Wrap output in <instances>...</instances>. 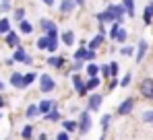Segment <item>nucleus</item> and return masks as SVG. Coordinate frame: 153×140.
Returning a JSON list of instances; mask_svg holds the SVG:
<instances>
[{
    "mask_svg": "<svg viewBox=\"0 0 153 140\" xmlns=\"http://www.w3.org/2000/svg\"><path fill=\"white\" fill-rule=\"evenodd\" d=\"M2 91H4V83L0 80V93H2Z\"/></svg>",
    "mask_w": 153,
    "mask_h": 140,
    "instance_id": "nucleus-51",
    "label": "nucleus"
},
{
    "mask_svg": "<svg viewBox=\"0 0 153 140\" xmlns=\"http://www.w3.org/2000/svg\"><path fill=\"white\" fill-rule=\"evenodd\" d=\"M19 33H23V35H31V33H33V25L29 23L27 19L19 21Z\"/></svg>",
    "mask_w": 153,
    "mask_h": 140,
    "instance_id": "nucleus-21",
    "label": "nucleus"
},
{
    "mask_svg": "<svg viewBox=\"0 0 153 140\" xmlns=\"http://www.w3.org/2000/svg\"><path fill=\"white\" fill-rule=\"evenodd\" d=\"M25 116L29 117V119H31V117H37V116H39V107H37V105H35V103H31V105H29V107H27Z\"/></svg>",
    "mask_w": 153,
    "mask_h": 140,
    "instance_id": "nucleus-28",
    "label": "nucleus"
},
{
    "mask_svg": "<svg viewBox=\"0 0 153 140\" xmlns=\"http://www.w3.org/2000/svg\"><path fill=\"white\" fill-rule=\"evenodd\" d=\"M46 64L52 66V68H56V70H62L66 66V58L64 56H58V54H50V58L46 60Z\"/></svg>",
    "mask_w": 153,
    "mask_h": 140,
    "instance_id": "nucleus-10",
    "label": "nucleus"
},
{
    "mask_svg": "<svg viewBox=\"0 0 153 140\" xmlns=\"http://www.w3.org/2000/svg\"><path fill=\"white\" fill-rule=\"evenodd\" d=\"M39 29H42L44 33H48L52 29H56V23H54L52 19H48V17H42V19H39Z\"/></svg>",
    "mask_w": 153,
    "mask_h": 140,
    "instance_id": "nucleus-17",
    "label": "nucleus"
},
{
    "mask_svg": "<svg viewBox=\"0 0 153 140\" xmlns=\"http://www.w3.org/2000/svg\"><path fill=\"white\" fill-rule=\"evenodd\" d=\"M71 80H73V87H75V91L79 97H85L87 91H85V74H81V72H71Z\"/></svg>",
    "mask_w": 153,
    "mask_h": 140,
    "instance_id": "nucleus-1",
    "label": "nucleus"
},
{
    "mask_svg": "<svg viewBox=\"0 0 153 140\" xmlns=\"http://www.w3.org/2000/svg\"><path fill=\"white\" fill-rule=\"evenodd\" d=\"M100 74H102V80L112 78V76H110V64H102V66H100Z\"/></svg>",
    "mask_w": 153,
    "mask_h": 140,
    "instance_id": "nucleus-32",
    "label": "nucleus"
},
{
    "mask_svg": "<svg viewBox=\"0 0 153 140\" xmlns=\"http://www.w3.org/2000/svg\"><path fill=\"white\" fill-rule=\"evenodd\" d=\"M76 2V6H85V2H87V0H75Z\"/></svg>",
    "mask_w": 153,
    "mask_h": 140,
    "instance_id": "nucleus-49",
    "label": "nucleus"
},
{
    "mask_svg": "<svg viewBox=\"0 0 153 140\" xmlns=\"http://www.w3.org/2000/svg\"><path fill=\"white\" fill-rule=\"evenodd\" d=\"M42 2H44L46 6H54V2H56V0H42Z\"/></svg>",
    "mask_w": 153,
    "mask_h": 140,
    "instance_id": "nucleus-47",
    "label": "nucleus"
},
{
    "mask_svg": "<svg viewBox=\"0 0 153 140\" xmlns=\"http://www.w3.org/2000/svg\"><path fill=\"white\" fill-rule=\"evenodd\" d=\"M48 46V35H42V37H37V41H35V47L37 49H46Z\"/></svg>",
    "mask_w": 153,
    "mask_h": 140,
    "instance_id": "nucleus-34",
    "label": "nucleus"
},
{
    "mask_svg": "<svg viewBox=\"0 0 153 140\" xmlns=\"http://www.w3.org/2000/svg\"><path fill=\"white\" fill-rule=\"evenodd\" d=\"M118 87V78H108V91H114Z\"/></svg>",
    "mask_w": 153,
    "mask_h": 140,
    "instance_id": "nucleus-42",
    "label": "nucleus"
},
{
    "mask_svg": "<svg viewBox=\"0 0 153 140\" xmlns=\"http://www.w3.org/2000/svg\"><path fill=\"white\" fill-rule=\"evenodd\" d=\"M76 130H79L81 134H87V132L91 130V116H89V111H83V113H81L79 122H76Z\"/></svg>",
    "mask_w": 153,
    "mask_h": 140,
    "instance_id": "nucleus-7",
    "label": "nucleus"
},
{
    "mask_svg": "<svg viewBox=\"0 0 153 140\" xmlns=\"http://www.w3.org/2000/svg\"><path fill=\"white\" fill-rule=\"evenodd\" d=\"M122 6H124V10H126V17H134V0H122L120 2Z\"/></svg>",
    "mask_w": 153,
    "mask_h": 140,
    "instance_id": "nucleus-23",
    "label": "nucleus"
},
{
    "mask_svg": "<svg viewBox=\"0 0 153 140\" xmlns=\"http://www.w3.org/2000/svg\"><path fill=\"white\" fill-rule=\"evenodd\" d=\"M44 117H46V119H50V122H58V119H60V111H58L56 107H52L48 113H44Z\"/></svg>",
    "mask_w": 153,
    "mask_h": 140,
    "instance_id": "nucleus-27",
    "label": "nucleus"
},
{
    "mask_svg": "<svg viewBox=\"0 0 153 140\" xmlns=\"http://www.w3.org/2000/svg\"><path fill=\"white\" fill-rule=\"evenodd\" d=\"M37 107H39V113L44 116V113H48L52 107H56V101H50V99H44V101H39L37 103Z\"/></svg>",
    "mask_w": 153,
    "mask_h": 140,
    "instance_id": "nucleus-19",
    "label": "nucleus"
},
{
    "mask_svg": "<svg viewBox=\"0 0 153 140\" xmlns=\"http://www.w3.org/2000/svg\"><path fill=\"white\" fill-rule=\"evenodd\" d=\"M143 23H145V25H151L153 23V0H151V2H147V6H145V10H143Z\"/></svg>",
    "mask_w": 153,
    "mask_h": 140,
    "instance_id": "nucleus-16",
    "label": "nucleus"
},
{
    "mask_svg": "<svg viewBox=\"0 0 153 140\" xmlns=\"http://www.w3.org/2000/svg\"><path fill=\"white\" fill-rule=\"evenodd\" d=\"M56 140H71V134H68V132H60V134L56 136Z\"/></svg>",
    "mask_w": 153,
    "mask_h": 140,
    "instance_id": "nucleus-45",
    "label": "nucleus"
},
{
    "mask_svg": "<svg viewBox=\"0 0 153 140\" xmlns=\"http://www.w3.org/2000/svg\"><path fill=\"white\" fill-rule=\"evenodd\" d=\"M75 41H76V37H75V31H64V33H60V43H64V46H75Z\"/></svg>",
    "mask_w": 153,
    "mask_h": 140,
    "instance_id": "nucleus-14",
    "label": "nucleus"
},
{
    "mask_svg": "<svg viewBox=\"0 0 153 140\" xmlns=\"http://www.w3.org/2000/svg\"><path fill=\"white\" fill-rule=\"evenodd\" d=\"M25 13H27V10H25V8H21V6H19V8H13V19L19 23V21L25 19Z\"/></svg>",
    "mask_w": 153,
    "mask_h": 140,
    "instance_id": "nucleus-29",
    "label": "nucleus"
},
{
    "mask_svg": "<svg viewBox=\"0 0 153 140\" xmlns=\"http://www.w3.org/2000/svg\"><path fill=\"white\" fill-rule=\"evenodd\" d=\"M35 76H37L35 72H27V74H23V89H25V87H29V85L35 80Z\"/></svg>",
    "mask_w": 153,
    "mask_h": 140,
    "instance_id": "nucleus-31",
    "label": "nucleus"
},
{
    "mask_svg": "<svg viewBox=\"0 0 153 140\" xmlns=\"http://www.w3.org/2000/svg\"><path fill=\"white\" fill-rule=\"evenodd\" d=\"M85 68V62L83 60H75V62H71V66H68V72H79V70Z\"/></svg>",
    "mask_w": 153,
    "mask_h": 140,
    "instance_id": "nucleus-30",
    "label": "nucleus"
},
{
    "mask_svg": "<svg viewBox=\"0 0 153 140\" xmlns=\"http://www.w3.org/2000/svg\"><path fill=\"white\" fill-rule=\"evenodd\" d=\"M13 10V2L10 0H0V13H8Z\"/></svg>",
    "mask_w": 153,
    "mask_h": 140,
    "instance_id": "nucleus-36",
    "label": "nucleus"
},
{
    "mask_svg": "<svg viewBox=\"0 0 153 140\" xmlns=\"http://www.w3.org/2000/svg\"><path fill=\"white\" fill-rule=\"evenodd\" d=\"M134 105H137V101L132 99V97H128V99H124L120 105H118V109H116V116H128L132 109H134Z\"/></svg>",
    "mask_w": 153,
    "mask_h": 140,
    "instance_id": "nucleus-9",
    "label": "nucleus"
},
{
    "mask_svg": "<svg viewBox=\"0 0 153 140\" xmlns=\"http://www.w3.org/2000/svg\"><path fill=\"white\" fill-rule=\"evenodd\" d=\"M110 122H112V116H110V113L102 116V130H103V134L108 132V128H110Z\"/></svg>",
    "mask_w": 153,
    "mask_h": 140,
    "instance_id": "nucleus-33",
    "label": "nucleus"
},
{
    "mask_svg": "<svg viewBox=\"0 0 153 140\" xmlns=\"http://www.w3.org/2000/svg\"><path fill=\"white\" fill-rule=\"evenodd\" d=\"M0 117H2V116H0Z\"/></svg>",
    "mask_w": 153,
    "mask_h": 140,
    "instance_id": "nucleus-53",
    "label": "nucleus"
},
{
    "mask_svg": "<svg viewBox=\"0 0 153 140\" xmlns=\"http://www.w3.org/2000/svg\"><path fill=\"white\" fill-rule=\"evenodd\" d=\"M4 64H6V66H13V64H15V60H13V58H6V60H4Z\"/></svg>",
    "mask_w": 153,
    "mask_h": 140,
    "instance_id": "nucleus-46",
    "label": "nucleus"
},
{
    "mask_svg": "<svg viewBox=\"0 0 153 140\" xmlns=\"http://www.w3.org/2000/svg\"><path fill=\"white\" fill-rule=\"evenodd\" d=\"M120 27H122V25L116 23V21L112 23V29H110V39H114V37H116V33H118V29H120Z\"/></svg>",
    "mask_w": 153,
    "mask_h": 140,
    "instance_id": "nucleus-41",
    "label": "nucleus"
},
{
    "mask_svg": "<svg viewBox=\"0 0 153 140\" xmlns=\"http://www.w3.org/2000/svg\"><path fill=\"white\" fill-rule=\"evenodd\" d=\"M120 54H122V56H132V54H134V47H130V46H124L122 49H120Z\"/></svg>",
    "mask_w": 153,
    "mask_h": 140,
    "instance_id": "nucleus-43",
    "label": "nucleus"
},
{
    "mask_svg": "<svg viewBox=\"0 0 153 140\" xmlns=\"http://www.w3.org/2000/svg\"><path fill=\"white\" fill-rule=\"evenodd\" d=\"M95 19H97L100 23H103V25H108V23L112 25V23H114V17L110 15V10H108V8L102 10V13H97V15H95Z\"/></svg>",
    "mask_w": 153,
    "mask_h": 140,
    "instance_id": "nucleus-18",
    "label": "nucleus"
},
{
    "mask_svg": "<svg viewBox=\"0 0 153 140\" xmlns=\"http://www.w3.org/2000/svg\"><path fill=\"white\" fill-rule=\"evenodd\" d=\"M0 37H2V35H0Z\"/></svg>",
    "mask_w": 153,
    "mask_h": 140,
    "instance_id": "nucleus-52",
    "label": "nucleus"
},
{
    "mask_svg": "<svg viewBox=\"0 0 153 140\" xmlns=\"http://www.w3.org/2000/svg\"><path fill=\"white\" fill-rule=\"evenodd\" d=\"M37 140H48V136H46V134H39V136H37Z\"/></svg>",
    "mask_w": 153,
    "mask_h": 140,
    "instance_id": "nucleus-50",
    "label": "nucleus"
},
{
    "mask_svg": "<svg viewBox=\"0 0 153 140\" xmlns=\"http://www.w3.org/2000/svg\"><path fill=\"white\" fill-rule=\"evenodd\" d=\"M4 105H6V101H4V97H2V93H0V109H2Z\"/></svg>",
    "mask_w": 153,
    "mask_h": 140,
    "instance_id": "nucleus-48",
    "label": "nucleus"
},
{
    "mask_svg": "<svg viewBox=\"0 0 153 140\" xmlns=\"http://www.w3.org/2000/svg\"><path fill=\"white\" fill-rule=\"evenodd\" d=\"M8 31H10V19L8 17H2L0 19V35L8 33Z\"/></svg>",
    "mask_w": 153,
    "mask_h": 140,
    "instance_id": "nucleus-25",
    "label": "nucleus"
},
{
    "mask_svg": "<svg viewBox=\"0 0 153 140\" xmlns=\"http://www.w3.org/2000/svg\"><path fill=\"white\" fill-rule=\"evenodd\" d=\"M108 10H110V15L114 17V21L116 23H124V17H126V10H124V6L122 4H110L108 6Z\"/></svg>",
    "mask_w": 153,
    "mask_h": 140,
    "instance_id": "nucleus-5",
    "label": "nucleus"
},
{
    "mask_svg": "<svg viewBox=\"0 0 153 140\" xmlns=\"http://www.w3.org/2000/svg\"><path fill=\"white\" fill-rule=\"evenodd\" d=\"M118 72H120L118 62H110V76H112V78H118Z\"/></svg>",
    "mask_w": 153,
    "mask_h": 140,
    "instance_id": "nucleus-35",
    "label": "nucleus"
},
{
    "mask_svg": "<svg viewBox=\"0 0 153 140\" xmlns=\"http://www.w3.org/2000/svg\"><path fill=\"white\" fill-rule=\"evenodd\" d=\"M85 52H87V46L79 47V49L75 52V58H73V60H83V58H85ZM83 62H85V60H83Z\"/></svg>",
    "mask_w": 153,
    "mask_h": 140,
    "instance_id": "nucleus-40",
    "label": "nucleus"
},
{
    "mask_svg": "<svg viewBox=\"0 0 153 140\" xmlns=\"http://www.w3.org/2000/svg\"><path fill=\"white\" fill-rule=\"evenodd\" d=\"M4 43H6L8 47H13V49H15V47L21 43V41H19V33H15L13 29H10L8 33H4Z\"/></svg>",
    "mask_w": 153,
    "mask_h": 140,
    "instance_id": "nucleus-12",
    "label": "nucleus"
},
{
    "mask_svg": "<svg viewBox=\"0 0 153 140\" xmlns=\"http://www.w3.org/2000/svg\"><path fill=\"white\" fill-rule=\"evenodd\" d=\"M95 58H97L95 49H89V47H87V52H85V58H83V60H85V62H93Z\"/></svg>",
    "mask_w": 153,
    "mask_h": 140,
    "instance_id": "nucleus-37",
    "label": "nucleus"
},
{
    "mask_svg": "<svg viewBox=\"0 0 153 140\" xmlns=\"http://www.w3.org/2000/svg\"><path fill=\"white\" fill-rule=\"evenodd\" d=\"M143 122L153 124V111H145V113H143Z\"/></svg>",
    "mask_w": 153,
    "mask_h": 140,
    "instance_id": "nucleus-44",
    "label": "nucleus"
},
{
    "mask_svg": "<svg viewBox=\"0 0 153 140\" xmlns=\"http://www.w3.org/2000/svg\"><path fill=\"white\" fill-rule=\"evenodd\" d=\"M76 8V2L75 0H62L60 2V15L62 17H66V15H73Z\"/></svg>",
    "mask_w": 153,
    "mask_h": 140,
    "instance_id": "nucleus-11",
    "label": "nucleus"
},
{
    "mask_svg": "<svg viewBox=\"0 0 153 140\" xmlns=\"http://www.w3.org/2000/svg\"><path fill=\"white\" fill-rule=\"evenodd\" d=\"M21 136H23L25 140H29L31 136H33V126H25V128H23V132H21Z\"/></svg>",
    "mask_w": 153,
    "mask_h": 140,
    "instance_id": "nucleus-39",
    "label": "nucleus"
},
{
    "mask_svg": "<svg viewBox=\"0 0 153 140\" xmlns=\"http://www.w3.org/2000/svg\"><path fill=\"white\" fill-rule=\"evenodd\" d=\"M103 103V95L102 93H91L87 97V111H100Z\"/></svg>",
    "mask_w": 153,
    "mask_h": 140,
    "instance_id": "nucleus-2",
    "label": "nucleus"
},
{
    "mask_svg": "<svg viewBox=\"0 0 153 140\" xmlns=\"http://www.w3.org/2000/svg\"><path fill=\"white\" fill-rule=\"evenodd\" d=\"M128 39V31L124 29V27H120L118 29V33H116V37H114V41H118V43H124Z\"/></svg>",
    "mask_w": 153,
    "mask_h": 140,
    "instance_id": "nucleus-24",
    "label": "nucleus"
},
{
    "mask_svg": "<svg viewBox=\"0 0 153 140\" xmlns=\"http://www.w3.org/2000/svg\"><path fill=\"white\" fill-rule=\"evenodd\" d=\"M13 60H15V62H23V64H29V66L33 64V58H31V56H29V54L25 52V47H23V46H17V47H15Z\"/></svg>",
    "mask_w": 153,
    "mask_h": 140,
    "instance_id": "nucleus-6",
    "label": "nucleus"
},
{
    "mask_svg": "<svg viewBox=\"0 0 153 140\" xmlns=\"http://www.w3.org/2000/svg\"><path fill=\"white\" fill-rule=\"evenodd\" d=\"M85 74L87 76H97L100 74V66L95 64V62H85ZM85 76V78H87Z\"/></svg>",
    "mask_w": 153,
    "mask_h": 140,
    "instance_id": "nucleus-20",
    "label": "nucleus"
},
{
    "mask_svg": "<svg viewBox=\"0 0 153 140\" xmlns=\"http://www.w3.org/2000/svg\"><path fill=\"white\" fill-rule=\"evenodd\" d=\"M103 43H105V35L97 33V35H95V37L91 39V41H87V47H89V49H95V52H97V49H100Z\"/></svg>",
    "mask_w": 153,
    "mask_h": 140,
    "instance_id": "nucleus-15",
    "label": "nucleus"
},
{
    "mask_svg": "<svg viewBox=\"0 0 153 140\" xmlns=\"http://www.w3.org/2000/svg\"><path fill=\"white\" fill-rule=\"evenodd\" d=\"M56 89V80L50 74H39V91L42 93H52Z\"/></svg>",
    "mask_w": 153,
    "mask_h": 140,
    "instance_id": "nucleus-4",
    "label": "nucleus"
},
{
    "mask_svg": "<svg viewBox=\"0 0 153 140\" xmlns=\"http://www.w3.org/2000/svg\"><path fill=\"white\" fill-rule=\"evenodd\" d=\"M147 52H149V43H147V39H139V43H137V52H134V62L141 64V62L145 60Z\"/></svg>",
    "mask_w": 153,
    "mask_h": 140,
    "instance_id": "nucleus-8",
    "label": "nucleus"
},
{
    "mask_svg": "<svg viewBox=\"0 0 153 140\" xmlns=\"http://www.w3.org/2000/svg\"><path fill=\"white\" fill-rule=\"evenodd\" d=\"M10 85L15 89H23V74L21 72H13L10 74Z\"/></svg>",
    "mask_w": 153,
    "mask_h": 140,
    "instance_id": "nucleus-22",
    "label": "nucleus"
},
{
    "mask_svg": "<svg viewBox=\"0 0 153 140\" xmlns=\"http://www.w3.org/2000/svg\"><path fill=\"white\" fill-rule=\"evenodd\" d=\"M100 85H102V78H100V76H87V78H85V91H87V93L95 91Z\"/></svg>",
    "mask_w": 153,
    "mask_h": 140,
    "instance_id": "nucleus-13",
    "label": "nucleus"
},
{
    "mask_svg": "<svg viewBox=\"0 0 153 140\" xmlns=\"http://www.w3.org/2000/svg\"><path fill=\"white\" fill-rule=\"evenodd\" d=\"M139 93L143 95L145 99H151L153 101V78L151 76H147V78H143L139 83Z\"/></svg>",
    "mask_w": 153,
    "mask_h": 140,
    "instance_id": "nucleus-3",
    "label": "nucleus"
},
{
    "mask_svg": "<svg viewBox=\"0 0 153 140\" xmlns=\"http://www.w3.org/2000/svg\"><path fill=\"white\" fill-rule=\"evenodd\" d=\"M130 80H132V74L126 72V74L122 76V80H118V85H120V87H128V85H130Z\"/></svg>",
    "mask_w": 153,
    "mask_h": 140,
    "instance_id": "nucleus-38",
    "label": "nucleus"
},
{
    "mask_svg": "<svg viewBox=\"0 0 153 140\" xmlns=\"http://www.w3.org/2000/svg\"><path fill=\"white\" fill-rule=\"evenodd\" d=\"M62 128H64V132L71 134V132H75V130H76V122H75V119H64V122H62Z\"/></svg>",
    "mask_w": 153,
    "mask_h": 140,
    "instance_id": "nucleus-26",
    "label": "nucleus"
}]
</instances>
